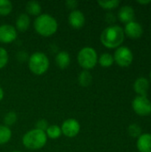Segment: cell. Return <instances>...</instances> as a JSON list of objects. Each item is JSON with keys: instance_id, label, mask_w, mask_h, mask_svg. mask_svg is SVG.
Instances as JSON below:
<instances>
[{"instance_id": "6da1fadb", "label": "cell", "mask_w": 151, "mask_h": 152, "mask_svg": "<svg viewBox=\"0 0 151 152\" xmlns=\"http://www.w3.org/2000/svg\"><path fill=\"white\" fill-rule=\"evenodd\" d=\"M125 37V36L122 27L118 25H110L103 29L100 39L105 47L109 49H117L121 46Z\"/></svg>"}, {"instance_id": "7a4b0ae2", "label": "cell", "mask_w": 151, "mask_h": 152, "mask_svg": "<svg viewBox=\"0 0 151 152\" xmlns=\"http://www.w3.org/2000/svg\"><path fill=\"white\" fill-rule=\"evenodd\" d=\"M34 28L40 36L48 37L57 32L58 21L48 13H41L34 20Z\"/></svg>"}, {"instance_id": "3957f363", "label": "cell", "mask_w": 151, "mask_h": 152, "mask_svg": "<svg viewBox=\"0 0 151 152\" xmlns=\"http://www.w3.org/2000/svg\"><path fill=\"white\" fill-rule=\"evenodd\" d=\"M45 132L34 128L28 131L22 137V144L25 148L31 151H37L44 148L47 142Z\"/></svg>"}, {"instance_id": "277c9868", "label": "cell", "mask_w": 151, "mask_h": 152, "mask_svg": "<svg viewBox=\"0 0 151 152\" xmlns=\"http://www.w3.org/2000/svg\"><path fill=\"white\" fill-rule=\"evenodd\" d=\"M29 70L37 76L44 74L50 66L49 58L47 55L41 52H36L28 57V61Z\"/></svg>"}, {"instance_id": "5b68a950", "label": "cell", "mask_w": 151, "mask_h": 152, "mask_svg": "<svg viewBox=\"0 0 151 152\" xmlns=\"http://www.w3.org/2000/svg\"><path fill=\"white\" fill-rule=\"evenodd\" d=\"M98 53L96 50L91 46L83 47L77 53V62L84 70L93 69L98 63Z\"/></svg>"}, {"instance_id": "8992f818", "label": "cell", "mask_w": 151, "mask_h": 152, "mask_svg": "<svg viewBox=\"0 0 151 152\" xmlns=\"http://www.w3.org/2000/svg\"><path fill=\"white\" fill-rule=\"evenodd\" d=\"M114 61L120 67H129L133 61V53L127 46H119L114 53Z\"/></svg>"}, {"instance_id": "52a82bcc", "label": "cell", "mask_w": 151, "mask_h": 152, "mask_svg": "<svg viewBox=\"0 0 151 152\" xmlns=\"http://www.w3.org/2000/svg\"><path fill=\"white\" fill-rule=\"evenodd\" d=\"M133 111L142 117H146L151 114V102L147 96L137 95L132 102Z\"/></svg>"}, {"instance_id": "ba28073f", "label": "cell", "mask_w": 151, "mask_h": 152, "mask_svg": "<svg viewBox=\"0 0 151 152\" xmlns=\"http://www.w3.org/2000/svg\"><path fill=\"white\" fill-rule=\"evenodd\" d=\"M61 128L62 134H64L66 137L74 138L79 134L81 126L77 119L68 118L62 123Z\"/></svg>"}, {"instance_id": "9c48e42d", "label": "cell", "mask_w": 151, "mask_h": 152, "mask_svg": "<svg viewBox=\"0 0 151 152\" xmlns=\"http://www.w3.org/2000/svg\"><path fill=\"white\" fill-rule=\"evenodd\" d=\"M18 31L14 26L10 24L0 25V43L10 44L17 38Z\"/></svg>"}, {"instance_id": "30bf717a", "label": "cell", "mask_w": 151, "mask_h": 152, "mask_svg": "<svg viewBox=\"0 0 151 152\" xmlns=\"http://www.w3.org/2000/svg\"><path fill=\"white\" fill-rule=\"evenodd\" d=\"M123 29H124L125 36L126 35L128 37L133 38V39H136V38L141 37L142 36V33H143L142 26L135 20H133V21L126 23Z\"/></svg>"}, {"instance_id": "8fae6325", "label": "cell", "mask_w": 151, "mask_h": 152, "mask_svg": "<svg viewBox=\"0 0 151 152\" xmlns=\"http://www.w3.org/2000/svg\"><path fill=\"white\" fill-rule=\"evenodd\" d=\"M69 25L76 29H79L81 28H83L85 24V16L83 13V12H81L80 10H73L70 12L69 15Z\"/></svg>"}, {"instance_id": "7c38bea8", "label": "cell", "mask_w": 151, "mask_h": 152, "mask_svg": "<svg viewBox=\"0 0 151 152\" xmlns=\"http://www.w3.org/2000/svg\"><path fill=\"white\" fill-rule=\"evenodd\" d=\"M134 9L131 5H123L118 10L117 18L121 22L126 24L130 21L134 20Z\"/></svg>"}, {"instance_id": "4fadbf2b", "label": "cell", "mask_w": 151, "mask_h": 152, "mask_svg": "<svg viewBox=\"0 0 151 152\" xmlns=\"http://www.w3.org/2000/svg\"><path fill=\"white\" fill-rule=\"evenodd\" d=\"M149 89H150V81L146 77H141L135 80L133 84V90L138 95L147 96Z\"/></svg>"}, {"instance_id": "5bb4252c", "label": "cell", "mask_w": 151, "mask_h": 152, "mask_svg": "<svg viewBox=\"0 0 151 152\" xmlns=\"http://www.w3.org/2000/svg\"><path fill=\"white\" fill-rule=\"evenodd\" d=\"M136 146L139 152H151V134H142L137 138Z\"/></svg>"}, {"instance_id": "9a60e30c", "label": "cell", "mask_w": 151, "mask_h": 152, "mask_svg": "<svg viewBox=\"0 0 151 152\" xmlns=\"http://www.w3.org/2000/svg\"><path fill=\"white\" fill-rule=\"evenodd\" d=\"M30 25V17L27 13H20L16 19L15 28L17 31L24 32L26 31Z\"/></svg>"}, {"instance_id": "2e32d148", "label": "cell", "mask_w": 151, "mask_h": 152, "mask_svg": "<svg viewBox=\"0 0 151 152\" xmlns=\"http://www.w3.org/2000/svg\"><path fill=\"white\" fill-rule=\"evenodd\" d=\"M70 61H71L70 55L66 51L59 52L55 57V63L61 69H67L70 64Z\"/></svg>"}, {"instance_id": "e0dca14e", "label": "cell", "mask_w": 151, "mask_h": 152, "mask_svg": "<svg viewBox=\"0 0 151 152\" xmlns=\"http://www.w3.org/2000/svg\"><path fill=\"white\" fill-rule=\"evenodd\" d=\"M26 12L28 15L37 17L42 12V6L37 1H28L26 4Z\"/></svg>"}, {"instance_id": "ac0fdd59", "label": "cell", "mask_w": 151, "mask_h": 152, "mask_svg": "<svg viewBox=\"0 0 151 152\" xmlns=\"http://www.w3.org/2000/svg\"><path fill=\"white\" fill-rule=\"evenodd\" d=\"M12 134L10 127L4 125H0V145L6 144L11 140Z\"/></svg>"}, {"instance_id": "d6986e66", "label": "cell", "mask_w": 151, "mask_h": 152, "mask_svg": "<svg viewBox=\"0 0 151 152\" xmlns=\"http://www.w3.org/2000/svg\"><path fill=\"white\" fill-rule=\"evenodd\" d=\"M114 57L109 53H104L98 57V63L103 68H109L114 63Z\"/></svg>"}, {"instance_id": "ffe728a7", "label": "cell", "mask_w": 151, "mask_h": 152, "mask_svg": "<svg viewBox=\"0 0 151 152\" xmlns=\"http://www.w3.org/2000/svg\"><path fill=\"white\" fill-rule=\"evenodd\" d=\"M93 82V76L88 70H83L78 75V83L83 87L89 86Z\"/></svg>"}, {"instance_id": "44dd1931", "label": "cell", "mask_w": 151, "mask_h": 152, "mask_svg": "<svg viewBox=\"0 0 151 152\" xmlns=\"http://www.w3.org/2000/svg\"><path fill=\"white\" fill-rule=\"evenodd\" d=\"M45 134H46L47 138L55 140V139H58V138H60L61 136L62 132H61V126H59L57 125H51L46 129Z\"/></svg>"}, {"instance_id": "7402d4cb", "label": "cell", "mask_w": 151, "mask_h": 152, "mask_svg": "<svg viewBox=\"0 0 151 152\" xmlns=\"http://www.w3.org/2000/svg\"><path fill=\"white\" fill-rule=\"evenodd\" d=\"M12 11V4L9 0H0V16H7Z\"/></svg>"}, {"instance_id": "603a6c76", "label": "cell", "mask_w": 151, "mask_h": 152, "mask_svg": "<svg viewBox=\"0 0 151 152\" xmlns=\"http://www.w3.org/2000/svg\"><path fill=\"white\" fill-rule=\"evenodd\" d=\"M119 4H120V2L118 0H109V1L100 0V1H98V4L105 10L116 9L119 5Z\"/></svg>"}, {"instance_id": "cb8c5ba5", "label": "cell", "mask_w": 151, "mask_h": 152, "mask_svg": "<svg viewBox=\"0 0 151 152\" xmlns=\"http://www.w3.org/2000/svg\"><path fill=\"white\" fill-rule=\"evenodd\" d=\"M17 121V114L14 111H9L5 114L4 118V123L6 126H11L14 125Z\"/></svg>"}, {"instance_id": "d4e9b609", "label": "cell", "mask_w": 151, "mask_h": 152, "mask_svg": "<svg viewBox=\"0 0 151 152\" xmlns=\"http://www.w3.org/2000/svg\"><path fill=\"white\" fill-rule=\"evenodd\" d=\"M128 134L130 136H132L133 138H138L142 134V128L137 124H132L128 126Z\"/></svg>"}, {"instance_id": "484cf974", "label": "cell", "mask_w": 151, "mask_h": 152, "mask_svg": "<svg viewBox=\"0 0 151 152\" xmlns=\"http://www.w3.org/2000/svg\"><path fill=\"white\" fill-rule=\"evenodd\" d=\"M9 61V54L8 52L4 48L0 46V69L4 68Z\"/></svg>"}, {"instance_id": "4316f807", "label": "cell", "mask_w": 151, "mask_h": 152, "mask_svg": "<svg viewBox=\"0 0 151 152\" xmlns=\"http://www.w3.org/2000/svg\"><path fill=\"white\" fill-rule=\"evenodd\" d=\"M48 126H49L48 122H47L45 119H39V120L36 123V128L38 129V130L44 131V132L46 131V129L48 128Z\"/></svg>"}, {"instance_id": "83f0119b", "label": "cell", "mask_w": 151, "mask_h": 152, "mask_svg": "<svg viewBox=\"0 0 151 152\" xmlns=\"http://www.w3.org/2000/svg\"><path fill=\"white\" fill-rule=\"evenodd\" d=\"M66 5L69 9H71L73 11V10H76V8L77 7L78 2L76 0H68L66 1Z\"/></svg>"}, {"instance_id": "f1b7e54d", "label": "cell", "mask_w": 151, "mask_h": 152, "mask_svg": "<svg viewBox=\"0 0 151 152\" xmlns=\"http://www.w3.org/2000/svg\"><path fill=\"white\" fill-rule=\"evenodd\" d=\"M17 58H18V60L19 61H25L26 59H28V55H27V53H25V52H19L18 53H17Z\"/></svg>"}, {"instance_id": "f546056e", "label": "cell", "mask_w": 151, "mask_h": 152, "mask_svg": "<svg viewBox=\"0 0 151 152\" xmlns=\"http://www.w3.org/2000/svg\"><path fill=\"white\" fill-rule=\"evenodd\" d=\"M106 17H109V19H107V20H108V22H114L115 21V20H116V18L114 17V15H113V13H107V16Z\"/></svg>"}, {"instance_id": "4dcf8cb0", "label": "cell", "mask_w": 151, "mask_h": 152, "mask_svg": "<svg viewBox=\"0 0 151 152\" xmlns=\"http://www.w3.org/2000/svg\"><path fill=\"white\" fill-rule=\"evenodd\" d=\"M137 3L140 4H149L151 3V0H138Z\"/></svg>"}, {"instance_id": "1f68e13d", "label": "cell", "mask_w": 151, "mask_h": 152, "mask_svg": "<svg viewBox=\"0 0 151 152\" xmlns=\"http://www.w3.org/2000/svg\"><path fill=\"white\" fill-rule=\"evenodd\" d=\"M4 92L3 88L0 86V102L4 99Z\"/></svg>"}, {"instance_id": "d6a6232c", "label": "cell", "mask_w": 151, "mask_h": 152, "mask_svg": "<svg viewBox=\"0 0 151 152\" xmlns=\"http://www.w3.org/2000/svg\"><path fill=\"white\" fill-rule=\"evenodd\" d=\"M150 79H151V70H150Z\"/></svg>"}, {"instance_id": "836d02e7", "label": "cell", "mask_w": 151, "mask_h": 152, "mask_svg": "<svg viewBox=\"0 0 151 152\" xmlns=\"http://www.w3.org/2000/svg\"><path fill=\"white\" fill-rule=\"evenodd\" d=\"M12 152H20V151H12Z\"/></svg>"}]
</instances>
